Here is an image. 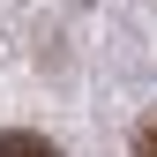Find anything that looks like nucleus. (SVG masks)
<instances>
[{"mask_svg": "<svg viewBox=\"0 0 157 157\" xmlns=\"http://www.w3.org/2000/svg\"><path fill=\"white\" fill-rule=\"evenodd\" d=\"M0 157H60V150H52L45 135H15L8 127V135H0Z\"/></svg>", "mask_w": 157, "mask_h": 157, "instance_id": "nucleus-1", "label": "nucleus"}, {"mask_svg": "<svg viewBox=\"0 0 157 157\" xmlns=\"http://www.w3.org/2000/svg\"><path fill=\"white\" fill-rule=\"evenodd\" d=\"M135 157H157V120H150L142 135H135Z\"/></svg>", "mask_w": 157, "mask_h": 157, "instance_id": "nucleus-2", "label": "nucleus"}]
</instances>
